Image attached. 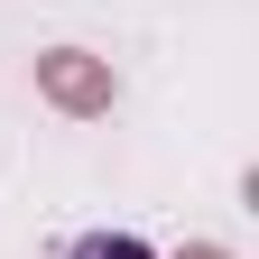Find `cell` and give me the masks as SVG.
Returning a JSON list of instances; mask_svg holds the SVG:
<instances>
[{
    "label": "cell",
    "mask_w": 259,
    "mask_h": 259,
    "mask_svg": "<svg viewBox=\"0 0 259 259\" xmlns=\"http://www.w3.org/2000/svg\"><path fill=\"white\" fill-rule=\"evenodd\" d=\"M37 93H47L65 120H102L120 83H111L102 56H83V47H47V56H37Z\"/></svg>",
    "instance_id": "6da1fadb"
},
{
    "label": "cell",
    "mask_w": 259,
    "mask_h": 259,
    "mask_svg": "<svg viewBox=\"0 0 259 259\" xmlns=\"http://www.w3.org/2000/svg\"><path fill=\"white\" fill-rule=\"evenodd\" d=\"M65 259H157L148 241H130V232H93V241H74Z\"/></svg>",
    "instance_id": "7a4b0ae2"
},
{
    "label": "cell",
    "mask_w": 259,
    "mask_h": 259,
    "mask_svg": "<svg viewBox=\"0 0 259 259\" xmlns=\"http://www.w3.org/2000/svg\"><path fill=\"white\" fill-rule=\"evenodd\" d=\"M176 259H222V250H213V241H194V250H176Z\"/></svg>",
    "instance_id": "3957f363"
}]
</instances>
